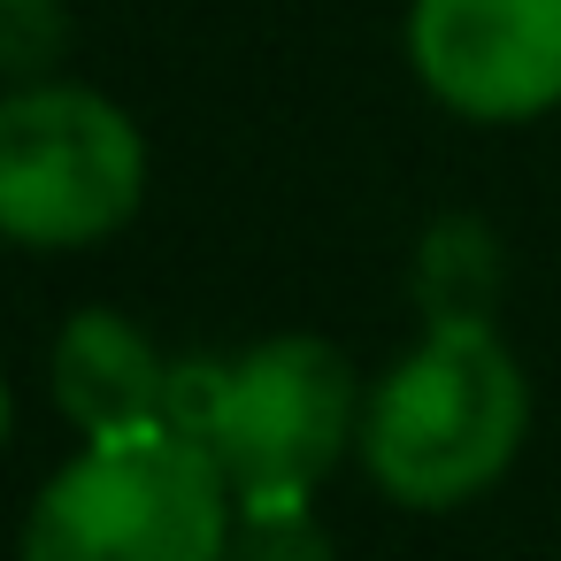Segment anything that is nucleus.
Segmentation results:
<instances>
[{
	"instance_id": "f03ea898",
	"label": "nucleus",
	"mask_w": 561,
	"mask_h": 561,
	"mask_svg": "<svg viewBox=\"0 0 561 561\" xmlns=\"http://www.w3.org/2000/svg\"><path fill=\"white\" fill-rule=\"evenodd\" d=\"M239 500L185 431L85 438V454L32 500L24 561H224Z\"/></svg>"
},
{
	"instance_id": "7ed1b4c3",
	"label": "nucleus",
	"mask_w": 561,
	"mask_h": 561,
	"mask_svg": "<svg viewBox=\"0 0 561 561\" xmlns=\"http://www.w3.org/2000/svg\"><path fill=\"white\" fill-rule=\"evenodd\" d=\"M147 193L139 124L85 85H24L0 101V231L16 247H93Z\"/></svg>"
},
{
	"instance_id": "20e7f679",
	"label": "nucleus",
	"mask_w": 561,
	"mask_h": 561,
	"mask_svg": "<svg viewBox=\"0 0 561 561\" xmlns=\"http://www.w3.org/2000/svg\"><path fill=\"white\" fill-rule=\"evenodd\" d=\"M362 431V392L339 346L270 339L224 369L208 454L239 507H308V492L339 469Z\"/></svg>"
},
{
	"instance_id": "6e6552de",
	"label": "nucleus",
	"mask_w": 561,
	"mask_h": 561,
	"mask_svg": "<svg viewBox=\"0 0 561 561\" xmlns=\"http://www.w3.org/2000/svg\"><path fill=\"white\" fill-rule=\"evenodd\" d=\"M224 561H331V538L308 523V507H239Z\"/></svg>"
},
{
	"instance_id": "1a4fd4ad",
	"label": "nucleus",
	"mask_w": 561,
	"mask_h": 561,
	"mask_svg": "<svg viewBox=\"0 0 561 561\" xmlns=\"http://www.w3.org/2000/svg\"><path fill=\"white\" fill-rule=\"evenodd\" d=\"M9 423H16V408H9V377H0V446H9Z\"/></svg>"
},
{
	"instance_id": "39448f33",
	"label": "nucleus",
	"mask_w": 561,
	"mask_h": 561,
	"mask_svg": "<svg viewBox=\"0 0 561 561\" xmlns=\"http://www.w3.org/2000/svg\"><path fill=\"white\" fill-rule=\"evenodd\" d=\"M408 62L477 124L546 116L561 101V0H415Z\"/></svg>"
},
{
	"instance_id": "0eeeda50",
	"label": "nucleus",
	"mask_w": 561,
	"mask_h": 561,
	"mask_svg": "<svg viewBox=\"0 0 561 561\" xmlns=\"http://www.w3.org/2000/svg\"><path fill=\"white\" fill-rule=\"evenodd\" d=\"M415 293H423L431 323H484V308L500 293V239L469 216L438 224L415 254Z\"/></svg>"
},
{
	"instance_id": "f257e3e1",
	"label": "nucleus",
	"mask_w": 561,
	"mask_h": 561,
	"mask_svg": "<svg viewBox=\"0 0 561 561\" xmlns=\"http://www.w3.org/2000/svg\"><path fill=\"white\" fill-rule=\"evenodd\" d=\"M530 392L492 323H431L362 408V461L400 507L477 500L523 446Z\"/></svg>"
},
{
	"instance_id": "423d86ee",
	"label": "nucleus",
	"mask_w": 561,
	"mask_h": 561,
	"mask_svg": "<svg viewBox=\"0 0 561 561\" xmlns=\"http://www.w3.org/2000/svg\"><path fill=\"white\" fill-rule=\"evenodd\" d=\"M55 400L85 438H139L170 423V362L131 316L85 308L55 339Z\"/></svg>"
}]
</instances>
